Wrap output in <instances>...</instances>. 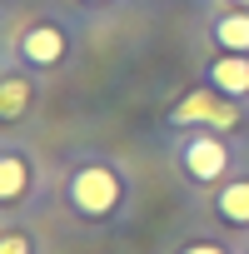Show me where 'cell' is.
<instances>
[{"mask_svg":"<svg viewBox=\"0 0 249 254\" xmlns=\"http://www.w3.org/2000/svg\"><path fill=\"white\" fill-rule=\"evenodd\" d=\"M180 254H224L219 244H189V249H180Z\"/></svg>","mask_w":249,"mask_h":254,"instance_id":"8fae6325","label":"cell"},{"mask_svg":"<svg viewBox=\"0 0 249 254\" xmlns=\"http://www.w3.org/2000/svg\"><path fill=\"white\" fill-rule=\"evenodd\" d=\"M20 55L30 65H55V60H65V35L55 25H35V30L20 35Z\"/></svg>","mask_w":249,"mask_h":254,"instance_id":"277c9868","label":"cell"},{"mask_svg":"<svg viewBox=\"0 0 249 254\" xmlns=\"http://www.w3.org/2000/svg\"><path fill=\"white\" fill-rule=\"evenodd\" d=\"M175 125H209V130H234L239 115L229 100H219V90H194L175 105Z\"/></svg>","mask_w":249,"mask_h":254,"instance_id":"7a4b0ae2","label":"cell"},{"mask_svg":"<svg viewBox=\"0 0 249 254\" xmlns=\"http://www.w3.org/2000/svg\"><path fill=\"white\" fill-rule=\"evenodd\" d=\"M25 185H30V165H25V155H0V204L20 199Z\"/></svg>","mask_w":249,"mask_h":254,"instance_id":"52a82bcc","label":"cell"},{"mask_svg":"<svg viewBox=\"0 0 249 254\" xmlns=\"http://www.w3.org/2000/svg\"><path fill=\"white\" fill-rule=\"evenodd\" d=\"M70 199H75L80 214H110L115 199H120V185L105 165H80L75 180H70Z\"/></svg>","mask_w":249,"mask_h":254,"instance_id":"6da1fadb","label":"cell"},{"mask_svg":"<svg viewBox=\"0 0 249 254\" xmlns=\"http://www.w3.org/2000/svg\"><path fill=\"white\" fill-rule=\"evenodd\" d=\"M214 40H219L229 55H244V50H249V5H244V10H224V15L214 20Z\"/></svg>","mask_w":249,"mask_h":254,"instance_id":"8992f818","label":"cell"},{"mask_svg":"<svg viewBox=\"0 0 249 254\" xmlns=\"http://www.w3.org/2000/svg\"><path fill=\"white\" fill-rule=\"evenodd\" d=\"M25 105H30V80H25V75H15V80H0V120H15V115H25Z\"/></svg>","mask_w":249,"mask_h":254,"instance_id":"9c48e42d","label":"cell"},{"mask_svg":"<svg viewBox=\"0 0 249 254\" xmlns=\"http://www.w3.org/2000/svg\"><path fill=\"white\" fill-rule=\"evenodd\" d=\"M209 85L219 95H249V60L244 55H219L209 65Z\"/></svg>","mask_w":249,"mask_h":254,"instance_id":"5b68a950","label":"cell"},{"mask_svg":"<svg viewBox=\"0 0 249 254\" xmlns=\"http://www.w3.org/2000/svg\"><path fill=\"white\" fill-rule=\"evenodd\" d=\"M214 209H219V219H229V224H249V180L224 185V194L214 199Z\"/></svg>","mask_w":249,"mask_h":254,"instance_id":"ba28073f","label":"cell"},{"mask_svg":"<svg viewBox=\"0 0 249 254\" xmlns=\"http://www.w3.org/2000/svg\"><path fill=\"white\" fill-rule=\"evenodd\" d=\"M0 254H30V239L25 234H0Z\"/></svg>","mask_w":249,"mask_h":254,"instance_id":"30bf717a","label":"cell"},{"mask_svg":"<svg viewBox=\"0 0 249 254\" xmlns=\"http://www.w3.org/2000/svg\"><path fill=\"white\" fill-rule=\"evenodd\" d=\"M239 5H249V0H239Z\"/></svg>","mask_w":249,"mask_h":254,"instance_id":"7c38bea8","label":"cell"},{"mask_svg":"<svg viewBox=\"0 0 249 254\" xmlns=\"http://www.w3.org/2000/svg\"><path fill=\"white\" fill-rule=\"evenodd\" d=\"M185 170H189L194 180H219V175L229 170V150H224L214 135H199V140L185 145Z\"/></svg>","mask_w":249,"mask_h":254,"instance_id":"3957f363","label":"cell"}]
</instances>
